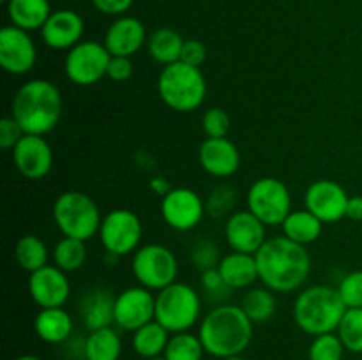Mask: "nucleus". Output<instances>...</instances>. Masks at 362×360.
Instances as JSON below:
<instances>
[{
	"mask_svg": "<svg viewBox=\"0 0 362 360\" xmlns=\"http://www.w3.org/2000/svg\"><path fill=\"white\" fill-rule=\"evenodd\" d=\"M246 205L247 210L253 212L265 226H281L292 212V194L283 180L262 176L251 184Z\"/></svg>",
	"mask_w": 362,
	"mask_h": 360,
	"instance_id": "1a4fd4ad",
	"label": "nucleus"
},
{
	"mask_svg": "<svg viewBox=\"0 0 362 360\" xmlns=\"http://www.w3.org/2000/svg\"><path fill=\"white\" fill-rule=\"evenodd\" d=\"M218 270L230 289H246L251 288L257 281H260L255 254L232 251L221 258Z\"/></svg>",
	"mask_w": 362,
	"mask_h": 360,
	"instance_id": "5701e85b",
	"label": "nucleus"
},
{
	"mask_svg": "<svg viewBox=\"0 0 362 360\" xmlns=\"http://www.w3.org/2000/svg\"><path fill=\"white\" fill-rule=\"evenodd\" d=\"M151 187L156 193L161 194V196H165V194H168L170 191L173 189V187H170L168 180H166L165 176H154V179L151 180Z\"/></svg>",
	"mask_w": 362,
	"mask_h": 360,
	"instance_id": "49530a36",
	"label": "nucleus"
},
{
	"mask_svg": "<svg viewBox=\"0 0 362 360\" xmlns=\"http://www.w3.org/2000/svg\"><path fill=\"white\" fill-rule=\"evenodd\" d=\"M202 313V300L197 289L186 282L175 281L156 293V321L170 334L189 332Z\"/></svg>",
	"mask_w": 362,
	"mask_h": 360,
	"instance_id": "0eeeda50",
	"label": "nucleus"
},
{
	"mask_svg": "<svg viewBox=\"0 0 362 360\" xmlns=\"http://www.w3.org/2000/svg\"><path fill=\"white\" fill-rule=\"evenodd\" d=\"M112 55L103 42L81 41L67 52L64 73L78 87H92L106 76Z\"/></svg>",
	"mask_w": 362,
	"mask_h": 360,
	"instance_id": "9b49d317",
	"label": "nucleus"
},
{
	"mask_svg": "<svg viewBox=\"0 0 362 360\" xmlns=\"http://www.w3.org/2000/svg\"><path fill=\"white\" fill-rule=\"evenodd\" d=\"M148 360H166L165 355H159V356H154V359H148Z\"/></svg>",
	"mask_w": 362,
	"mask_h": 360,
	"instance_id": "8fccbe9b",
	"label": "nucleus"
},
{
	"mask_svg": "<svg viewBox=\"0 0 362 360\" xmlns=\"http://www.w3.org/2000/svg\"><path fill=\"white\" fill-rule=\"evenodd\" d=\"M14 360H41V359L35 355H20V356H16Z\"/></svg>",
	"mask_w": 362,
	"mask_h": 360,
	"instance_id": "de8ad7c7",
	"label": "nucleus"
},
{
	"mask_svg": "<svg viewBox=\"0 0 362 360\" xmlns=\"http://www.w3.org/2000/svg\"><path fill=\"white\" fill-rule=\"evenodd\" d=\"M6 6L11 25L27 32L41 30L53 13L49 0H9Z\"/></svg>",
	"mask_w": 362,
	"mask_h": 360,
	"instance_id": "393cba45",
	"label": "nucleus"
},
{
	"mask_svg": "<svg viewBox=\"0 0 362 360\" xmlns=\"http://www.w3.org/2000/svg\"><path fill=\"white\" fill-rule=\"evenodd\" d=\"M283 235L286 239L293 240V242L300 244V246H308L320 239L322 229H324V222L311 214L308 208L303 210H292L288 217L283 221Z\"/></svg>",
	"mask_w": 362,
	"mask_h": 360,
	"instance_id": "a878e982",
	"label": "nucleus"
},
{
	"mask_svg": "<svg viewBox=\"0 0 362 360\" xmlns=\"http://www.w3.org/2000/svg\"><path fill=\"white\" fill-rule=\"evenodd\" d=\"M336 334L350 353H362V307H350L341 318Z\"/></svg>",
	"mask_w": 362,
	"mask_h": 360,
	"instance_id": "72a5a7b5",
	"label": "nucleus"
},
{
	"mask_svg": "<svg viewBox=\"0 0 362 360\" xmlns=\"http://www.w3.org/2000/svg\"><path fill=\"white\" fill-rule=\"evenodd\" d=\"M202 292L207 295L209 300L223 302L226 296H230V292H232V289H230L228 286H226V282L223 281L218 268H211V270L202 272Z\"/></svg>",
	"mask_w": 362,
	"mask_h": 360,
	"instance_id": "ea45409f",
	"label": "nucleus"
},
{
	"mask_svg": "<svg viewBox=\"0 0 362 360\" xmlns=\"http://www.w3.org/2000/svg\"><path fill=\"white\" fill-rule=\"evenodd\" d=\"M276 306L278 302H276L274 292L267 286H262V288L251 286L240 300V307L253 323H265L271 320L276 313Z\"/></svg>",
	"mask_w": 362,
	"mask_h": 360,
	"instance_id": "c756f323",
	"label": "nucleus"
},
{
	"mask_svg": "<svg viewBox=\"0 0 362 360\" xmlns=\"http://www.w3.org/2000/svg\"><path fill=\"white\" fill-rule=\"evenodd\" d=\"M170 332L159 321H151L133 332V349L138 356L148 360L165 355L166 344L170 341Z\"/></svg>",
	"mask_w": 362,
	"mask_h": 360,
	"instance_id": "c85d7f7f",
	"label": "nucleus"
},
{
	"mask_svg": "<svg viewBox=\"0 0 362 360\" xmlns=\"http://www.w3.org/2000/svg\"><path fill=\"white\" fill-rule=\"evenodd\" d=\"M346 217L356 222H362V196H350L346 205Z\"/></svg>",
	"mask_w": 362,
	"mask_h": 360,
	"instance_id": "a18cd8bd",
	"label": "nucleus"
},
{
	"mask_svg": "<svg viewBox=\"0 0 362 360\" xmlns=\"http://www.w3.org/2000/svg\"><path fill=\"white\" fill-rule=\"evenodd\" d=\"M95 11L106 16H124L133 7L134 0H90Z\"/></svg>",
	"mask_w": 362,
	"mask_h": 360,
	"instance_id": "c03bdc74",
	"label": "nucleus"
},
{
	"mask_svg": "<svg viewBox=\"0 0 362 360\" xmlns=\"http://www.w3.org/2000/svg\"><path fill=\"white\" fill-rule=\"evenodd\" d=\"M11 116L25 134L52 133L62 116V95L48 80H30L21 85L11 102Z\"/></svg>",
	"mask_w": 362,
	"mask_h": 360,
	"instance_id": "7ed1b4c3",
	"label": "nucleus"
},
{
	"mask_svg": "<svg viewBox=\"0 0 362 360\" xmlns=\"http://www.w3.org/2000/svg\"><path fill=\"white\" fill-rule=\"evenodd\" d=\"M205 355V348L202 344L198 334L191 332H179L170 335L166 344V360H202Z\"/></svg>",
	"mask_w": 362,
	"mask_h": 360,
	"instance_id": "473e14b6",
	"label": "nucleus"
},
{
	"mask_svg": "<svg viewBox=\"0 0 362 360\" xmlns=\"http://www.w3.org/2000/svg\"><path fill=\"white\" fill-rule=\"evenodd\" d=\"M78 311L88 332L112 327L115 323V296L110 289L101 286L90 288L81 295Z\"/></svg>",
	"mask_w": 362,
	"mask_h": 360,
	"instance_id": "4be33fe9",
	"label": "nucleus"
},
{
	"mask_svg": "<svg viewBox=\"0 0 362 360\" xmlns=\"http://www.w3.org/2000/svg\"><path fill=\"white\" fill-rule=\"evenodd\" d=\"M237 203V191L230 184H219L211 191L209 198L205 200V212L211 217L219 219L226 214H233Z\"/></svg>",
	"mask_w": 362,
	"mask_h": 360,
	"instance_id": "f704fd0d",
	"label": "nucleus"
},
{
	"mask_svg": "<svg viewBox=\"0 0 362 360\" xmlns=\"http://www.w3.org/2000/svg\"><path fill=\"white\" fill-rule=\"evenodd\" d=\"M133 76V62L129 56H112L106 71V78L115 83H124Z\"/></svg>",
	"mask_w": 362,
	"mask_h": 360,
	"instance_id": "37998d69",
	"label": "nucleus"
},
{
	"mask_svg": "<svg viewBox=\"0 0 362 360\" xmlns=\"http://www.w3.org/2000/svg\"><path fill=\"white\" fill-rule=\"evenodd\" d=\"M255 323L240 306L219 304L200 321L198 337L205 353L216 359L243 355L253 339Z\"/></svg>",
	"mask_w": 362,
	"mask_h": 360,
	"instance_id": "f03ea898",
	"label": "nucleus"
},
{
	"mask_svg": "<svg viewBox=\"0 0 362 360\" xmlns=\"http://www.w3.org/2000/svg\"><path fill=\"white\" fill-rule=\"evenodd\" d=\"M37 60V48L30 32L6 25L0 30V66L13 76L30 73Z\"/></svg>",
	"mask_w": 362,
	"mask_h": 360,
	"instance_id": "ddd939ff",
	"label": "nucleus"
},
{
	"mask_svg": "<svg viewBox=\"0 0 362 360\" xmlns=\"http://www.w3.org/2000/svg\"><path fill=\"white\" fill-rule=\"evenodd\" d=\"M345 302L339 296L338 288L315 284L303 289L293 302V321L297 327L310 335H322L338 330L341 318L345 316Z\"/></svg>",
	"mask_w": 362,
	"mask_h": 360,
	"instance_id": "20e7f679",
	"label": "nucleus"
},
{
	"mask_svg": "<svg viewBox=\"0 0 362 360\" xmlns=\"http://www.w3.org/2000/svg\"><path fill=\"white\" fill-rule=\"evenodd\" d=\"M144 224L133 210L113 208L103 217L99 240L110 256H126L140 247Z\"/></svg>",
	"mask_w": 362,
	"mask_h": 360,
	"instance_id": "9d476101",
	"label": "nucleus"
},
{
	"mask_svg": "<svg viewBox=\"0 0 362 360\" xmlns=\"http://www.w3.org/2000/svg\"><path fill=\"white\" fill-rule=\"evenodd\" d=\"M184 37L177 30L168 27L158 28L147 39V52L152 60L161 66H170L180 60Z\"/></svg>",
	"mask_w": 362,
	"mask_h": 360,
	"instance_id": "cd10ccee",
	"label": "nucleus"
},
{
	"mask_svg": "<svg viewBox=\"0 0 362 360\" xmlns=\"http://www.w3.org/2000/svg\"><path fill=\"white\" fill-rule=\"evenodd\" d=\"M53 265L64 272L80 270L87 260V246L83 240L62 236L52 249Z\"/></svg>",
	"mask_w": 362,
	"mask_h": 360,
	"instance_id": "2f4dec72",
	"label": "nucleus"
},
{
	"mask_svg": "<svg viewBox=\"0 0 362 360\" xmlns=\"http://www.w3.org/2000/svg\"><path fill=\"white\" fill-rule=\"evenodd\" d=\"M338 292L345 306L362 307V270H354L339 281Z\"/></svg>",
	"mask_w": 362,
	"mask_h": 360,
	"instance_id": "4c0bfd02",
	"label": "nucleus"
},
{
	"mask_svg": "<svg viewBox=\"0 0 362 360\" xmlns=\"http://www.w3.org/2000/svg\"><path fill=\"white\" fill-rule=\"evenodd\" d=\"M85 360H119L122 355V339L113 327L88 332L83 342Z\"/></svg>",
	"mask_w": 362,
	"mask_h": 360,
	"instance_id": "bb28decb",
	"label": "nucleus"
},
{
	"mask_svg": "<svg viewBox=\"0 0 362 360\" xmlns=\"http://www.w3.org/2000/svg\"><path fill=\"white\" fill-rule=\"evenodd\" d=\"M73 318L64 307H45L35 314V335L48 344L66 342L73 334Z\"/></svg>",
	"mask_w": 362,
	"mask_h": 360,
	"instance_id": "b1692460",
	"label": "nucleus"
},
{
	"mask_svg": "<svg viewBox=\"0 0 362 360\" xmlns=\"http://www.w3.org/2000/svg\"><path fill=\"white\" fill-rule=\"evenodd\" d=\"M267 226L246 208L230 214L225 224V239L230 249L237 253L257 254L267 240Z\"/></svg>",
	"mask_w": 362,
	"mask_h": 360,
	"instance_id": "f3484780",
	"label": "nucleus"
},
{
	"mask_svg": "<svg viewBox=\"0 0 362 360\" xmlns=\"http://www.w3.org/2000/svg\"><path fill=\"white\" fill-rule=\"evenodd\" d=\"M349 194L338 182L329 179L315 180L304 193V208L317 215L324 224L346 217Z\"/></svg>",
	"mask_w": 362,
	"mask_h": 360,
	"instance_id": "2eb2a0df",
	"label": "nucleus"
},
{
	"mask_svg": "<svg viewBox=\"0 0 362 360\" xmlns=\"http://www.w3.org/2000/svg\"><path fill=\"white\" fill-rule=\"evenodd\" d=\"M219 360H247V359H244L243 355H235V356H226V359H219Z\"/></svg>",
	"mask_w": 362,
	"mask_h": 360,
	"instance_id": "09e8293b",
	"label": "nucleus"
},
{
	"mask_svg": "<svg viewBox=\"0 0 362 360\" xmlns=\"http://www.w3.org/2000/svg\"><path fill=\"white\" fill-rule=\"evenodd\" d=\"M345 352L339 335L336 332H329V334L315 335L308 349V356L310 360H343Z\"/></svg>",
	"mask_w": 362,
	"mask_h": 360,
	"instance_id": "c9c22d12",
	"label": "nucleus"
},
{
	"mask_svg": "<svg viewBox=\"0 0 362 360\" xmlns=\"http://www.w3.org/2000/svg\"><path fill=\"white\" fill-rule=\"evenodd\" d=\"M0 2H4V4H7V2H9V0H0Z\"/></svg>",
	"mask_w": 362,
	"mask_h": 360,
	"instance_id": "3c124183",
	"label": "nucleus"
},
{
	"mask_svg": "<svg viewBox=\"0 0 362 360\" xmlns=\"http://www.w3.org/2000/svg\"><path fill=\"white\" fill-rule=\"evenodd\" d=\"M147 30L145 25L134 16H119L106 28L103 44L112 56H133L147 44Z\"/></svg>",
	"mask_w": 362,
	"mask_h": 360,
	"instance_id": "412c9836",
	"label": "nucleus"
},
{
	"mask_svg": "<svg viewBox=\"0 0 362 360\" xmlns=\"http://www.w3.org/2000/svg\"><path fill=\"white\" fill-rule=\"evenodd\" d=\"M67 272L60 270L57 265H46L39 270L32 272L28 277V295L35 306L64 307L71 295V282Z\"/></svg>",
	"mask_w": 362,
	"mask_h": 360,
	"instance_id": "dca6fc26",
	"label": "nucleus"
},
{
	"mask_svg": "<svg viewBox=\"0 0 362 360\" xmlns=\"http://www.w3.org/2000/svg\"><path fill=\"white\" fill-rule=\"evenodd\" d=\"M202 127L207 138H226L230 131V116L225 109L211 108L202 116Z\"/></svg>",
	"mask_w": 362,
	"mask_h": 360,
	"instance_id": "58836bf2",
	"label": "nucleus"
},
{
	"mask_svg": "<svg viewBox=\"0 0 362 360\" xmlns=\"http://www.w3.org/2000/svg\"><path fill=\"white\" fill-rule=\"evenodd\" d=\"M200 166L216 179H228L240 168V152L228 138H207L198 148Z\"/></svg>",
	"mask_w": 362,
	"mask_h": 360,
	"instance_id": "6ab92c4d",
	"label": "nucleus"
},
{
	"mask_svg": "<svg viewBox=\"0 0 362 360\" xmlns=\"http://www.w3.org/2000/svg\"><path fill=\"white\" fill-rule=\"evenodd\" d=\"M23 136V127H21L13 116H4V119L0 120V147H2L4 150H13Z\"/></svg>",
	"mask_w": 362,
	"mask_h": 360,
	"instance_id": "a19ab883",
	"label": "nucleus"
},
{
	"mask_svg": "<svg viewBox=\"0 0 362 360\" xmlns=\"http://www.w3.org/2000/svg\"><path fill=\"white\" fill-rule=\"evenodd\" d=\"M53 221L64 236L87 242L99 233L103 217L88 194L66 191L53 203Z\"/></svg>",
	"mask_w": 362,
	"mask_h": 360,
	"instance_id": "423d86ee",
	"label": "nucleus"
},
{
	"mask_svg": "<svg viewBox=\"0 0 362 360\" xmlns=\"http://www.w3.org/2000/svg\"><path fill=\"white\" fill-rule=\"evenodd\" d=\"M158 92L170 109L191 113L200 108L207 95V81L200 67L175 62L163 67L158 78Z\"/></svg>",
	"mask_w": 362,
	"mask_h": 360,
	"instance_id": "39448f33",
	"label": "nucleus"
},
{
	"mask_svg": "<svg viewBox=\"0 0 362 360\" xmlns=\"http://www.w3.org/2000/svg\"><path fill=\"white\" fill-rule=\"evenodd\" d=\"M205 201L189 187H173L161 200V217L177 232H191L202 222Z\"/></svg>",
	"mask_w": 362,
	"mask_h": 360,
	"instance_id": "f8f14e48",
	"label": "nucleus"
},
{
	"mask_svg": "<svg viewBox=\"0 0 362 360\" xmlns=\"http://www.w3.org/2000/svg\"><path fill=\"white\" fill-rule=\"evenodd\" d=\"M191 261L198 270L205 272L211 268H218L219 261H221V254H219V247L214 240L200 239L193 244L191 247Z\"/></svg>",
	"mask_w": 362,
	"mask_h": 360,
	"instance_id": "e433bc0d",
	"label": "nucleus"
},
{
	"mask_svg": "<svg viewBox=\"0 0 362 360\" xmlns=\"http://www.w3.org/2000/svg\"><path fill=\"white\" fill-rule=\"evenodd\" d=\"M207 59V48L198 39H187L184 41L182 53H180V62L189 64L193 67H200Z\"/></svg>",
	"mask_w": 362,
	"mask_h": 360,
	"instance_id": "79ce46f5",
	"label": "nucleus"
},
{
	"mask_svg": "<svg viewBox=\"0 0 362 360\" xmlns=\"http://www.w3.org/2000/svg\"><path fill=\"white\" fill-rule=\"evenodd\" d=\"M131 270L138 284L151 292H161L177 281L179 261L170 247L163 244H147L134 251Z\"/></svg>",
	"mask_w": 362,
	"mask_h": 360,
	"instance_id": "6e6552de",
	"label": "nucleus"
},
{
	"mask_svg": "<svg viewBox=\"0 0 362 360\" xmlns=\"http://www.w3.org/2000/svg\"><path fill=\"white\" fill-rule=\"evenodd\" d=\"M85 32L83 18L73 9H59L49 14L48 21L41 28V37L48 48L67 49L81 42Z\"/></svg>",
	"mask_w": 362,
	"mask_h": 360,
	"instance_id": "aec40b11",
	"label": "nucleus"
},
{
	"mask_svg": "<svg viewBox=\"0 0 362 360\" xmlns=\"http://www.w3.org/2000/svg\"><path fill=\"white\" fill-rule=\"evenodd\" d=\"M156 320V295L144 286H131L115 295V325L134 332Z\"/></svg>",
	"mask_w": 362,
	"mask_h": 360,
	"instance_id": "4468645a",
	"label": "nucleus"
},
{
	"mask_svg": "<svg viewBox=\"0 0 362 360\" xmlns=\"http://www.w3.org/2000/svg\"><path fill=\"white\" fill-rule=\"evenodd\" d=\"M14 258L25 272L32 274L48 265L49 251L37 235H25L14 246Z\"/></svg>",
	"mask_w": 362,
	"mask_h": 360,
	"instance_id": "7c9ffc66",
	"label": "nucleus"
},
{
	"mask_svg": "<svg viewBox=\"0 0 362 360\" xmlns=\"http://www.w3.org/2000/svg\"><path fill=\"white\" fill-rule=\"evenodd\" d=\"M258 279L274 293H292L311 274V256L306 246L283 236L265 240L257 254Z\"/></svg>",
	"mask_w": 362,
	"mask_h": 360,
	"instance_id": "f257e3e1",
	"label": "nucleus"
},
{
	"mask_svg": "<svg viewBox=\"0 0 362 360\" xmlns=\"http://www.w3.org/2000/svg\"><path fill=\"white\" fill-rule=\"evenodd\" d=\"M13 161L25 179H45L52 172L53 150L45 136L25 134L20 143L13 148Z\"/></svg>",
	"mask_w": 362,
	"mask_h": 360,
	"instance_id": "a211bd4d",
	"label": "nucleus"
}]
</instances>
